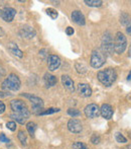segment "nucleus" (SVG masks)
Returning <instances> with one entry per match:
<instances>
[{
    "instance_id": "obj_1",
    "label": "nucleus",
    "mask_w": 131,
    "mask_h": 149,
    "mask_svg": "<svg viewBox=\"0 0 131 149\" xmlns=\"http://www.w3.org/2000/svg\"><path fill=\"white\" fill-rule=\"evenodd\" d=\"M98 80L105 86H111L115 82L117 78V73L115 69L113 68H107L105 70H101L98 72Z\"/></svg>"
},
{
    "instance_id": "obj_2",
    "label": "nucleus",
    "mask_w": 131,
    "mask_h": 149,
    "mask_svg": "<svg viewBox=\"0 0 131 149\" xmlns=\"http://www.w3.org/2000/svg\"><path fill=\"white\" fill-rule=\"evenodd\" d=\"M10 108L12 110V113L21 116L25 119H28L30 116V112L28 110L27 106L25 104V102H22L20 100H13L10 102Z\"/></svg>"
},
{
    "instance_id": "obj_3",
    "label": "nucleus",
    "mask_w": 131,
    "mask_h": 149,
    "mask_svg": "<svg viewBox=\"0 0 131 149\" xmlns=\"http://www.w3.org/2000/svg\"><path fill=\"white\" fill-rule=\"evenodd\" d=\"M20 79L18 78L17 75L9 74L5 78V80L2 82V88L5 90H12V91H17L20 88Z\"/></svg>"
},
{
    "instance_id": "obj_4",
    "label": "nucleus",
    "mask_w": 131,
    "mask_h": 149,
    "mask_svg": "<svg viewBox=\"0 0 131 149\" xmlns=\"http://www.w3.org/2000/svg\"><path fill=\"white\" fill-rule=\"evenodd\" d=\"M91 66L93 68H100L106 63V55L101 51V50L97 49L94 50L91 54Z\"/></svg>"
},
{
    "instance_id": "obj_5",
    "label": "nucleus",
    "mask_w": 131,
    "mask_h": 149,
    "mask_svg": "<svg viewBox=\"0 0 131 149\" xmlns=\"http://www.w3.org/2000/svg\"><path fill=\"white\" fill-rule=\"evenodd\" d=\"M127 47V39L121 31L116 33L115 40H114V51L117 54H122Z\"/></svg>"
},
{
    "instance_id": "obj_6",
    "label": "nucleus",
    "mask_w": 131,
    "mask_h": 149,
    "mask_svg": "<svg viewBox=\"0 0 131 149\" xmlns=\"http://www.w3.org/2000/svg\"><path fill=\"white\" fill-rule=\"evenodd\" d=\"M102 52L107 55H111L114 51V43L113 38L109 31H106L102 38Z\"/></svg>"
},
{
    "instance_id": "obj_7",
    "label": "nucleus",
    "mask_w": 131,
    "mask_h": 149,
    "mask_svg": "<svg viewBox=\"0 0 131 149\" xmlns=\"http://www.w3.org/2000/svg\"><path fill=\"white\" fill-rule=\"evenodd\" d=\"M22 96L24 97L28 98V100L32 102V112L34 114H37L38 115L39 113L41 112V110H43V100H41L40 97L36 95H33V94H28V93H21Z\"/></svg>"
},
{
    "instance_id": "obj_8",
    "label": "nucleus",
    "mask_w": 131,
    "mask_h": 149,
    "mask_svg": "<svg viewBox=\"0 0 131 149\" xmlns=\"http://www.w3.org/2000/svg\"><path fill=\"white\" fill-rule=\"evenodd\" d=\"M15 14H16V10L12 7H3L0 9V17L6 22H12Z\"/></svg>"
},
{
    "instance_id": "obj_9",
    "label": "nucleus",
    "mask_w": 131,
    "mask_h": 149,
    "mask_svg": "<svg viewBox=\"0 0 131 149\" xmlns=\"http://www.w3.org/2000/svg\"><path fill=\"white\" fill-rule=\"evenodd\" d=\"M85 115H86L87 118L90 119H94L99 117L100 115V108L98 107V104H90L85 108Z\"/></svg>"
},
{
    "instance_id": "obj_10",
    "label": "nucleus",
    "mask_w": 131,
    "mask_h": 149,
    "mask_svg": "<svg viewBox=\"0 0 131 149\" xmlns=\"http://www.w3.org/2000/svg\"><path fill=\"white\" fill-rule=\"evenodd\" d=\"M68 129H69V131L72 132V133L79 134V133H81V131L83 130L82 123H81L80 120L73 118L68 122Z\"/></svg>"
},
{
    "instance_id": "obj_11",
    "label": "nucleus",
    "mask_w": 131,
    "mask_h": 149,
    "mask_svg": "<svg viewBox=\"0 0 131 149\" xmlns=\"http://www.w3.org/2000/svg\"><path fill=\"white\" fill-rule=\"evenodd\" d=\"M47 66L49 71H55L61 66V59L57 55H49L47 58Z\"/></svg>"
},
{
    "instance_id": "obj_12",
    "label": "nucleus",
    "mask_w": 131,
    "mask_h": 149,
    "mask_svg": "<svg viewBox=\"0 0 131 149\" xmlns=\"http://www.w3.org/2000/svg\"><path fill=\"white\" fill-rule=\"evenodd\" d=\"M77 91H78L79 95L83 96V97H89L92 94V88L87 83H79Z\"/></svg>"
},
{
    "instance_id": "obj_13",
    "label": "nucleus",
    "mask_w": 131,
    "mask_h": 149,
    "mask_svg": "<svg viewBox=\"0 0 131 149\" xmlns=\"http://www.w3.org/2000/svg\"><path fill=\"white\" fill-rule=\"evenodd\" d=\"M113 113H114L113 108L108 104H102V107L100 108V115L106 120L111 119L113 117Z\"/></svg>"
},
{
    "instance_id": "obj_14",
    "label": "nucleus",
    "mask_w": 131,
    "mask_h": 149,
    "mask_svg": "<svg viewBox=\"0 0 131 149\" xmlns=\"http://www.w3.org/2000/svg\"><path fill=\"white\" fill-rule=\"evenodd\" d=\"M72 19L75 24H77L78 26H85L86 20H85V16L83 15V13L80 10H74L72 12Z\"/></svg>"
},
{
    "instance_id": "obj_15",
    "label": "nucleus",
    "mask_w": 131,
    "mask_h": 149,
    "mask_svg": "<svg viewBox=\"0 0 131 149\" xmlns=\"http://www.w3.org/2000/svg\"><path fill=\"white\" fill-rule=\"evenodd\" d=\"M62 83H63L64 87L70 92L75 91V84L73 79L71 78L69 75H63L62 76Z\"/></svg>"
},
{
    "instance_id": "obj_16",
    "label": "nucleus",
    "mask_w": 131,
    "mask_h": 149,
    "mask_svg": "<svg viewBox=\"0 0 131 149\" xmlns=\"http://www.w3.org/2000/svg\"><path fill=\"white\" fill-rule=\"evenodd\" d=\"M19 33L22 38H26V39H32L35 36V31L32 26H24L20 30Z\"/></svg>"
},
{
    "instance_id": "obj_17",
    "label": "nucleus",
    "mask_w": 131,
    "mask_h": 149,
    "mask_svg": "<svg viewBox=\"0 0 131 149\" xmlns=\"http://www.w3.org/2000/svg\"><path fill=\"white\" fill-rule=\"evenodd\" d=\"M43 81H45V84L47 85V87H53L57 84L58 79H57V77L53 76V75L45 73V77H43Z\"/></svg>"
},
{
    "instance_id": "obj_18",
    "label": "nucleus",
    "mask_w": 131,
    "mask_h": 149,
    "mask_svg": "<svg viewBox=\"0 0 131 149\" xmlns=\"http://www.w3.org/2000/svg\"><path fill=\"white\" fill-rule=\"evenodd\" d=\"M8 50H9L14 56H16V57H19V58L23 57V53H22V51L18 48V46L16 45L15 43H12L11 42V43L8 44Z\"/></svg>"
},
{
    "instance_id": "obj_19",
    "label": "nucleus",
    "mask_w": 131,
    "mask_h": 149,
    "mask_svg": "<svg viewBox=\"0 0 131 149\" xmlns=\"http://www.w3.org/2000/svg\"><path fill=\"white\" fill-rule=\"evenodd\" d=\"M26 129H27L28 134H29L32 137H33L35 133V130H36V125H35V123H33V122H28V123L26 124Z\"/></svg>"
},
{
    "instance_id": "obj_20",
    "label": "nucleus",
    "mask_w": 131,
    "mask_h": 149,
    "mask_svg": "<svg viewBox=\"0 0 131 149\" xmlns=\"http://www.w3.org/2000/svg\"><path fill=\"white\" fill-rule=\"evenodd\" d=\"M84 2L90 7H100L103 4V1L101 0H85Z\"/></svg>"
},
{
    "instance_id": "obj_21",
    "label": "nucleus",
    "mask_w": 131,
    "mask_h": 149,
    "mask_svg": "<svg viewBox=\"0 0 131 149\" xmlns=\"http://www.w3.org/2000/svg\"><path fill=\"white\" fill-rule=\"evenodd\" d=\"M120 22H121V24H123V26H128V24H129L130 17L126 12H123V13L120 15Z\"/></svg>"
},
{
    "instance_id": "obj_22",
    "label": "nucleus",
    "mask_w": 131,
    "mask_h": 149,
    "mask_svg": "<svg viewBox=\"0 0 131 149\" xmlns=\"http://www.w3.org/2000/svg\"><path fill=\"white\" fill-rule=\"evenodd\" d=\"M10 117H11V118L13 119V120H15L16 122H18L19 124H24L26 122V120H27V119L23 118V117L18 116V115L14 114V113H11V114H10Z\"/></svg>"
},
{
    "instance_id": "obj_23",
    "label": "nucleus",
    "mask_w": 131,
    "mask_h": 149,
    "mask_svg": "<svg viewBox=\"0 0 131 149\" xmlns=\"http://www.w3.org/2000/svg\"><path fill=\"white\" fill-rule=\"evenodd\" d=\"M60 112V109H56V108H51V109H47V110L43 111V112H40L38 115L40 116H45V115H51V114H55V113Z\"/></svg>"
},
{
    "instance_id": "obj_24",
    "label": "nucleus",
    "mask_w": 131,
    "mask_h": 149,
    "mask_svg": "<svg viewBox=\"0 0 131 149\" xmlns=\"http://www.w3.org/2000/svg\"><path fill=\"white\" fill-rule=\"evenodd\" d=\"M18 139L21 142V144L26 145V142H27V137H26V134L23 131H19L18 132Z\"/></svg>"
},
{
    "instance_id": "obj_25",
    "label": "nucleus",
    "mask_w": 131,
    "mask_h": 149,
    "mask_svg": "<svg viewBox=\"0 0 131 149\" xmlns=\"http://www.w3.org/2000/svg\"><path fill=\"white\" fill-rule=\"evenodd\" d=\"M115 139L118 143H126V142H127V139H126L121 133H119V132L115 133Z\"/></svg>"
},
{
    "instance_id": "obj_26",
    "label": "nucleus",
    "mask_w": 131,
    "mask_h": 149,
    "mask_svg": "<svg viewBox=\"0 0 131 149\" xmlns=\"http://www.w3.org/2000/svg\"><path fill=\"white\" fill-rule=\"evenodd\" d=\"M75 66H76L77 71H78L79 73H81V74H84V73L87 72V67L85 66V65L80 64V63H76Z\"/></svg>"
},
{
    "instance_id": "obj_27",
    "label": "nucleus",
    "mask_w": 131,
    "mask_h": 149,
    "mask_svg": "<svg viewBox=\"0 0 131 149\" xmlns=\"http://www.w3.org/2000/svg\"><path fill=\"white\" fill-rule=\"evenodd\" d=\"M68 114L70 115L71 117H73V118H75V117H79L81 115V112L79 110H77V109H74V108H71L68 110Z\"/></svg>"
},
{
    "instance_id": "obj_28",
    "label": "nucleus",
    "mask_w": 131,
    "mask_h": 149,
    "mask_svg": "<svg viewBox=\"0 0 131 149\" xmlns=\"http://www.w3.org/2000/svg\"><path fill=\"white\" fill-rule=\"evenodd\" d=\"M47 15L51 16L53 19H56V18L58 17V11L56 9H53V8H47Z\"/></svg>"
},
{
    "instance_id": "obj_29",
    "label": "nucleus",
    "mask_w": 131,
    "mask_h": 149,
    "mask_svg": "<svg viewBox=\"0 0 131 149\" xmlns=\"http://www.w3.org/2000/svg\"><path fill=\"white\" fill-rule=\"evenodd\" d=\"M73 149H88V147L83 142H75L73 144Z\"/></svg>"
},
{
    "instance_id": "obj_30",
    "label": "nucleus",
    "mask_w": 131,
    "mask_h": 149,
    "mask_svg": "<svg viewBox=\"0 0 131 149\" xmlns=\"http://www.w3.org/2000/svg\"><path fill=\"white\" fill-rule=\"evenodd\" d=\"M6 128L9 129L10 131H15L16 130V123L15 122H8L6 124Z\"/></svg>"
},
{
    "instance_id": "obj_31",
    "label": "nucleus",
    "mask_w": 131,
    "mask_h": 149,
    "mask_svg": "<svg viewBox=\"0 0 131 149\" xmlns=\"http://www.w3.org/2000/svg\"><path fill=\"white\" fill-rule=\"evenodd\" d=\"M100 141H101V138H100V136L96 135V134H94V135L92 136V138H91V142H92L93 144H99Z\"/></svg>"
},
{
    "instance_id": "obj_32",
    "label": "nucleus",
    "mask_w": 131,
    "mask_h": 149,
    "mask_svg": "<svg viewBox=\"0 0 131 149\" xmlns=\"http://www.w3.org/2000/svg\"><path fill=\"white\" fill-rule=\"evenodd\" d=\"M0 142H3V143H7L9 142V139L5 136V134H1L0 135Z\"/></svg>"
},
{
    "instance_id": "obj_33",
    "label": "nucleus",
    "mask_w": 131,
    "mask_h": 149,
    "mask_svg": "<svg viewBox=\"0 0 131 149\" xmlns=\"http://www.w3.org/2000/svg\"><path fill=\"white\" fill-rule=\"evenodd\" d=\"M66 33L68 36H72L73 33H74V29H73L72 26H68V28L66 29Z\"/></svg>"
},
{
    "instance_id": "obj_34",
    "label": "nucleus",
    "mask_w": 131,
    "mask_h": 149,
    "mask_svg": "<svg viewBox=\"0 0 131 149\" xmlns=\"http://www.w3.org/2000/svg\"><path fill=\"white\" fill-rule=\"evenodd\" d=\"M4 112H5V104L3 102L0 100V114H3Z\"/></svg>"
},
{
    "instance_id": "obj_35",
    "label": "nucleus",
    "mask_w": 131,
    "mask_h": 149,
    "mask_svg": "<svg viewBox=\"0 0 131 149\" xmlns=\"http://www.w3.org/2000/svg\"><path fill=\"white\" fill-rule=\"evenodd\" d=\"M126 31H127V33H129V35L131 36V20L129 22V24L127 26V29H126Z\"/></svg>"
},
{
    "instance_id": "obj_36",
    "label": "nucleus",
    "mask_w": 131,
    "mask_h": 149,
    "mask_svg": "<svg viewBox=\"0 0 131 149\" xmlns=\"http://www.w3.org/2000/svg\"><path fill=\"white\" fill-rule=\"evenodd\" d=\"M4 75H5V70L0 67V78H1V77H3Z\"/></svg>"
},
{
    "instance_id": "obj_37",
    "label": "nucleus",
    "mask_w": 131,
    "mask_h": 149,
    "mask_svg": "<svg viewBox=\"0 0 131 149\" xmlns=\"http://www.w3.org/2000/svg\"><path fill=\"white\" fill-rule=\"evenodd\" d=\"M127 80H131V71H130V73H129V74H128Z\"/></svg>"
}]
</instances>
